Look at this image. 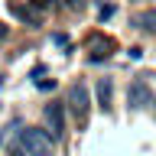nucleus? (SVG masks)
I'll list each match as a JSON object with an SVG mask.
<instances>
[{
  "label": "nucleus",
  "mask_w": 156,
  "mask_h": 156,
  "mask_svg": "<svg viewBox=\"0 0 156 156\" xmlns=\"http://www.w3.org/2000/svg\"><path fill=\"white\" fill-rule=\"evenodd\" d=\"M20 146L26 156H52V136L42 127H23L20 130Z\"/></svg>",
  "instance_id": "f257e3e1"
},
{
  "label": "nucleus",
  "mask_w": 156,
  "mask_h": 156,
  "mask_svg": "<svg viewBox=\"0 0 156 156\" xmlns=\"http://www.w3.org/2000/svg\"><path fill=\"white\" fill-rule=\"evenodd\" d=\"M150 104H153V88H150L146 75H136L130 81V88H127V107L130 111H143Z\"/></svg>",
  "instance_id": "f03ea898"
},
{
  "label": "nucleus",
  "mask_w": 156,
  "mask_h": 156,
  "mask_svg": "<svg viewBox=\"0 0 156 156\" xmlns=\"http://www.w3.org/2000/svg\"><path fill=\"white\" fill-rule=\"evenodd\" d=\"M68 107H72V114L78 117V124H85V120H88V107H91V98H88V85H85V81L72 85V91H68Z\"/></svg>",
  "instance_id": "7ed1b4c3"
},
{
  "label": "nucleus",
  "mask_w": 156,
  "mask_h": 156,
  "mask_svg": "<svg viewBox=\"0 0 156 156\" xmlns=\"http://www.w3.org/2000/svg\"><path fill=\"white\" fill-rule=\"evenodd\" d=\"M46 127H49V133H52V140H62L65 136V107L62 104H52L46 107Z\"/></svg>",
  "instance_id": "20e7f679"
},
{
  "label": "nucleus",
  "mask_w": 156,
  "mask_h": 156,
  "mask_svg": "<svg viewBox=\"0 0 156 156\" xmlns=\"http://www.w3.org/2000/svg\"><path fill=\"white\" fill-rule=\"evenodd\" d=\"M130 26L143 29V33H156V10H140L130 16Z\"/></svg>",
  "instance_id": "39448f33"
},
{
  "label": "nucleus",
  "mask_w": 156,
  "mask_h": 156,
  "mask_svg": "<svg viewBox=\"0 0 156 156\" xmlns=\"http://www.w3.org/2000/svg\"><path fill=\"white\" fill-rule=\"evenodd\" d=\"M10 10H13V13H16V16L23 20V23H29V26H39V23H42V16H39L36 10H29V7H20V3H10Z\"/></svg>",
  "instance_id": "423d86ee"
},
{
  "label": "nucleus",
  "mask_w": 156,
  "mask_h": 156,
  "mask_svg": "<svg viewBox=\"0 0 156 156\" xmlns=\"http://www.w3.org/2000/svg\"><path fill=\"white\" fill-rule=\"evenodd\" d=\"M111 94H114V81L111 78H101L98 81V101H101V107L111 104Z\"/></svg>",
  "instance_id": "0eeeda50"
},
{
  "label": "nucleus",
  "mask_w": 156,
  "mask_h": 156,
  "mask_svg": "<svg viewBox=\"0 0 156 156\" xmlns=\"http://www.w3.org/2000/svg\"><path fill=\"white\" fill-rule=\"evenodd\" d=\"M13 130H20V120H16V117H13V120H10V124L3 127V130H0V146H3V143L10 140V133H13Z\"/></svg>",
  "instance_id": "6e6552de"
},
{
  "label": "nucleus",
  "mask_w": 156,
  "mask_h": 156,
  "mask_svg": "<svg viewBox=\"0 0 156 156\" xmlns=\"http://www.w3.org/2000/svg\"><path fill=\"white\" fill-rule=\"evenodd\" d=\"M114 3H104V7H101V10H98V20H101V23H104V20H111V16H114Z\"/></svg>",
  "instance_id": "1a4fd4ad"
},
{
  "label": "nucleus",
  "mask_w": 156,
  "mask_h": 156,
  "mask_svg": "<svg viewBox=\"0 0 156 156\" xmlns=\"http://www.w3.org/2000/svg\"><path fill=\"white\" fill-rule=\"evenodd\" d=\"M36 85H39V91H52V88H55V78H52V81H49V78H39Z\"/></svg>",
  "instance_id": "9d476101"
},
{
  "label": "nucleus",
  "mask_w": 156,
  "mask_h": 156,
  "mask_svg": "<svg viewBox=\"0 0 156 156\" xmlns=\"http://www.w3.org/2000/svg\"><path fill=\"white\" fill-rule=\"evenodd\" d=\"M42 72H46V68H42V65H36L33 72H29V78H36V81H39V78H42Z\"/></svg>",
  "instance_id": "9b49d317"
},
{
  "label": "nucleus",
  "mask_w": 156,
  "mask_h": 156,
  "mask_svg": "<svg viewBox=\"0 0 156 156\" xmlns=\"http://www.w3.org/2000/svg\"><path fill=\"white\" fill-rule=\"evenodd\" d=\"M33 7H49V3H55V0H29Z\"/></svg>",
  "instance_id": "f8f14e48"
},
{
  "label": "nucleus",
  "mask_w": 156,
  "mask_h": 156,
  "mask_svg": "<svg viewBox=\"0 0 156 156\" xmlns=\"http://www.w3.org/2000/svg\"><path fill=\"white\" fill-rule=\"evenodd\" d=\"M7 33H10V29L3 26V23H0V39H7Z\"/></svg>",
  "instance_id": "ddd939ff"
},
{
  "label": "nucleus",
  "mask_w": 156,
  "mask_h": 156,
  "mask_svg": "<svg viewBox=\"0 0 156 156\" xmlns=\"http://www.w3.org/2000/svg\"><path fill=\"white\" fill-rule=\"evenodd\" d=\"M10 156H23V146H13V153Z\"/></svg>",
  "instance_id": "4468645a"
}]
</instances>
